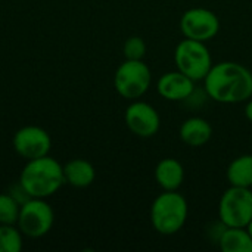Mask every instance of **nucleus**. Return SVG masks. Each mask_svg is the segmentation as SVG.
Returning <instances> with one entry per match:
<instances>
[{
  "instance_id": "0eeeda50",
  "label": "nucleus",
  "mask_w": 252,
  "mask_h": 252,
  "mask_svg": "<svg viewBox=\"0 0 252 252\" xmlns=\"http://www.w3.org/2000/svg\"><path fill=\"white\" fill-rule=\"evenodd\" d=\"M18 229L28 238H40L53 226V210L41 198H30L21 205Z\"/></svg>"
},
{
  "instance_id": "1a4fd4ad",
  "label": "nucleus",
  "mask_w": 252,
  "mask_h": 252,
  "mask_svg": "<svg viewBox=\"0 0 252 252\" xmlns=\"http://www.w3.org/2000/svg\"><path fill=\"white\" fill-rule=\"evenodd\" d=\"M126 126L137 137H152L158 133L161 127V118L158 111L146 102L134 100L124 114Z\"/></svg>"
},
{
  "instance_id": "7ed1b4c3",
  "label": "nucleus",
  "mask_w": 252,
  "mask_h": 252,
  "mask_svg": "<svg viewBox=\"0 0 252 252\" xmlns=\"http://www.w3.org/2000/svg\"><path fill=\"white\" fill-rule=\"evenodd\" d=\"M189 214L188 201L177 190H164L151 207V223L155 232L164 236L176 235L186 224Z\"/></svg>"
},
{
  "instance_id": "f3484780",
  "label": "nucleus",
  "mask_w": 252,
  "mask_h": 252,
  "mask_svg": "<svg viewBox=\"0 0 252 252\" xmlns=\"http://www.w3.org/2000/svg\"><path fill=\"white\" fill-rule=\"evenodd\" d=\"M22 250L21 230L13 224H0V252H19Z\"/></svg>"
},
{
  "instance_id": "6e6552de",
  "label": "nucleus",
  "mask_w": 252,
  "mask_h": 252,
  "mask_svg": "<svg viewBox=\"0 0 252 252\" xmlns=\"http://www.w3.org/2000/svg\"><path fill=\"white\" fill-rule=\"evenodd\" d=\"M180 31L185 38L207 43L219 34L220 19L210 9L192 7L180 18Z\"/></svg>"
},
{
  "instance_id": "9b49d317",
  "label": "nucleus",
  "mask_w": 252,
  "mask_h": 252,
  "mask_svg": "<svg viewBox=\"0 0 252 252\" xmlns=\"http://www.w3.org/2000/svg\"><path fill=\"white\" fill-rule=\"evenodd\" d=\"M157 90L161 97L165 100L171 102H180L186 100L192 96L195 90V81L185 75L183 72L177 71H170L161 75L158 80Z\"/></svg>"
},
{
  "instance_id": "a211bd4d",
  "label": "nucleus",
  "mask_w": 252,
  "mask_h": 252,
  "mask_svg": "<svg viewBox=\"0 0 252 252\" xmlns=\"http://www.w3.org/2000/svg\"><path fill=\"white\" fill-rule=\"evenodd\" d=\"M19 201L12 195H0V224H15L19 216Z\"/></svg>"
},
{
  "instance_id": "20e7f679",
  "label": "nucleus",
  "mask_w": 252,
  "mask_h": 252,
  "mask_svg": "<svg viewBox=\"0 0 252 252\" xmlns=\"http://www.w3.org/2000/svg\"><path fill=\"white\" fill-rule=\"evenodd\" d=\"M174 62L177 69L193 81L204 80L213 66V58L205 43L190 38H185L176 46Z\"/></svg>"
},
{
  "instance_id": "f257e3e1",
  "label": "nucleus",
  "mask_w": 252,
  "mask_h": 252,
  "mask_svg": "<svg viewBox=\"0 0 252 252\" xmlns=\"http://www.w3.org/2000/svg\"><path fill=\"white\" fill-rule=\"evenodd\" d=\"M204 81L207 94L219 103H241L252 97V72L242 63L213 65Z\"/></svg>"
},
{
  "instance_id": "ddd939ff",
  "label": "nucleus",
  "mask_w": 252,
  "mask_h": 252,
  "mask_svg": "<svg viewBox=\"0 0 252 252\" xmlns=\"http://www.w3.org/2000/svg\"><path fill=\"white\" fill-rule=\"evenodd\" d=\"M155 180L162 190H177L185 180V168L176 158H164L155 167Z\"/></svg>"
},
{
  "instance_id": "412c9836",
  "label": "nucleus",
  "mask_w": 252,
  "mask_h": 252,
  "mask_svg": "<svg viewBox=\"0 0 252 252\" xmlns=\"http://www.w3.org/2000/svg\"><path fill=\"white\" fill-rule=\"evenodd\" d=\"M247 229H248V232H250V235H251V236H252V220H251V223L248 224V227H247Z\"/></svg>"
},
{
  "instance_id": "f03ea898",
  "label": "nucleus",
  "mask_w": 252,
  "mask_h": 252,
  "mask_svg": "<svg viewBox=\"0 0 252 252\" xmlns=\"http://www.w3.org/2000/svg\"><path fill=\"white\" fill-rule=\"evenodd\" d=\"M63 183V167L47 155L28 161L19 177V185L30 198L52 196Z\"/></svg>"
},
{
  "instance_id": "423d86ee",
  "label": "nucleus",
  "mask_w": 252,
  "mask_h": 252,
  "mask_svg": "<svg viewBox=\"0 0 252 252\" xmlns=\"http://www.w3.org/2000/svg\"><path fill=\"white\" fill-rule=\"evenodd\" d=\"M152 74L143 61L126 59L117 69L114 86L118 94L128 100L140 99L151 87Z\"/></svg>"
},
{
  "instance_id": "9d476101",
  "label": "nucleus",
  "mask_w": 252,
  "mask_h": 252,
  "mask_svg": "<svg viewBox=\"0 0 252 252\" xmlns=\"http://www.w3.org/2000/svg\"><path fill=\"white\" fill-rule=\"evenodd\" d=\"M50 146L52 140L49 133L35 126L22 127L13 137V148L16 154L28 161L46 157L50 151Z\"/></svg>"
},
{
  "instance_id": "4468645a",
  "label": "nucleus",
  "mask_w": 252,
  "mask_h": 252,
  "mask_svg": "<svg viewBox=\"0 0 252 252\" xmlns=\"http://www.w3.org/2000/svg\"><path fill=\"white\" fill-rule=\"evenodd\" d=\"M223 252H252V236L247 227H223L217 238Z\"/></svg>"
},
{
  "instance_id": "dca6fc26",
  "label": "nucleus",
  "mask_w": 252,
  "mask_h": 252,
  "mask_svg": "<svg viewBox=\"0 0 252 252\" xmlns=\"http://www.w3.org/2000/svg\"><path fill=\"white\" fill-rule=\"evenodd\" d=\"M226 177L230 186L252 188V155H241L235 158L226 171Z\"/></svg>"
},
{
  "instance_id": "aec40b11",
  "label": "nucleus",
  "mask_w": 252,
  "mask_h": 252,
  "mask_svg": "<svg viewBox=\"0 0 252 252\" xmlns=\"http://www.w3.org/2000/svg\"><path fill=\"white\" fill-rule=\"evenodd\" d=\"M245 117L247 120L252 123V97L247 100V105H245Z\"/></svg>"
},
{
  "instance_id": "f8f14e48",
  "label": "nucleus",
  "mask_w": 252,
  "mask_h": 252,
  "mask_svg": "<svg viewBox=\"0 0 252 252\" xmlns=\"http://www.w3.org/2000/svg\"><path fill=\"white\" fill-rule=\"evenodd\" d=\"M179 136L185 145L190 148H201L210 142L213 136V127L207 120L201 117H192L182 123Z\"/></svg>"
},
{
  "instance_id": "39448f33",
  "label": "nucleus",
  "mask_w": 252,
  "mask_h": 252,
  "mask_svg": "<svg viewBox=\"0 0 252 252\" xmlns=\"http://www.w3.org/2000/svg\"><path fill=\"white\" fill-rule=\"evenodd\" d=\"M219 217L226 227H248L252 220L251 189L230 186L220 198Z\"/></svg>"
},
{
  "instance_id": "6ab92c4d",
  "label": "nucleus",
  "mask_w": 252,
  "mask_h": 252,
  "mask_svg": "<svg viewBox=\"0 0 252 252\" xmlns=\"http://www.w3.org/2000/svg\"><path fill=\"white\" fill-rule=\"evenodd\" d=\"M123 53L124 58L128 61H143L145 55H146V43L142 37L133 35L128 37L124 41L123 46Z\"/></svg>"
},
{
  "instance_id": "2eb2a0df",
  "label": "nucleus",
  "mask_w": 252,
  "mask_h": 252,
  "mask_svg": "<svg viewBox=\"0 0 252 252\" xmlns=\"http://www.w3.org/2000/svg\"><path fill=\"white\" fill-rule=\"evenodd\" d=\"M63 177L65 183H69L74 188H87L94 182L96 171L89 161L77 158L63 167Z\"/></svg>"
}]
</instances>
